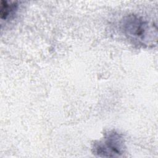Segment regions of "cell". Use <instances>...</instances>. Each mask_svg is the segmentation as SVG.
Returning <instances> with one entry per match:
<instances>
[{"mask_svg": "<svg viewBox=\"0 0 158 158\" xmlns=\"http://www.w3.org/2000/svg\"><path fill=\"white\" fill-rule=\"evenodd\" d=\"M17 5L15 2L1 1L0 4V16L2 20H6L12 15L17 10Z\"/></svg>", "mask_w": 158, "mask_h": 158, "instance_id": "3957f363", "label": "cell"}, {"mask_svg": "<svg viewBox=\"0 0 158 158\" xmlns=\"http://www.w3.org/2000/svg\"><path fill=\"white\" fill-rule=\"evenodd\" d=\"M94 152L99 156H118L123 152L124 141L122 135L114 131L107 133L102 140L94 145Z\"/></svg>", "mask_w": 158, "mask_h": 158, "instance_id": "7a4b0ae2", "label": "cell"}, {"mask_svg": "<svg viewBox=\"0 0 158 158\" xmlns=\"http://www.w3.org/2000/svg\"><path fill=\"white\" fill-rule=\"evenodd\" d=\"M121 30L133 43L145 48H152L157 41L156 25L138 15L131 14L121 22Z\"/></svg>", "mask_w": 158, "mask_h": 158, "instance_id": "6da1fadb", "label": "cell"}]
</instances>
